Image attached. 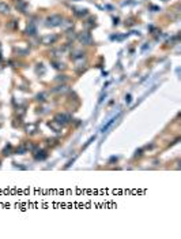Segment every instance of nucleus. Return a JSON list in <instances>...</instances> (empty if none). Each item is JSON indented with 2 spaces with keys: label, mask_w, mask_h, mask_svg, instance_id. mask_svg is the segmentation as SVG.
Returning a JSON list of instances; mask_svg holds the SVG:
<instances>
[{
  "label": "nucleus",
  "mask_w": 181,
  "mask_h": 239,
  "mask_svg": "<svg viewBox=\"0 0 181 239\" xmlns=\"http://www.w3.org/2000/svg\"><path fill=\"white\" fill-rule=\"evenodd\" d=\"M63 22V17L61 15H59V14H55V15H50L46 18L45 21V26L46 27H57L60 26Z\"/></svg>",
  "instance_id": "obj_1"
},
{
  "label": "nucleus",
  "mask_w": 181,
  "mask_h": 239,
  "mask_svg": "<svg viewBox=\"0 0 181 239\" xmlns=\"http://www.w3.org/2000/svg\"><path fill=\"white\" fill-rule=\"evenodd\" d=\"M78 38H79V41L83 45H91L93 44V38H91V34L88 32H82L78 36Z\"/></svg>",
  "instance_id": "obj_2"
},
{
  "label": "nucleus",
  "mask_w": 181,
  "mask_h": 239,
  "mask_svg": "<svg viewBox=\"0 0 181 239\" xmlns=\"http://www.w3.org/2000/svg\"><path fill=\"white\" fill-rule=\"evenodd\" d=\"M59 37L55 36V34H48V36H44L41 38V42L44 44V45H50V44H55L56 41H57Z\"/></svg>",
  "instance_id": "obj_3"
},
{
  "label": "nucleus",
  "mask_w": 181,
  "mask_h": 239,
  "mask_svg": "<svg viewBox=\"0 0 181 239\" xmlns=\"http://www.w3.org/2000/svg\"><path fill=\"white\" fill-rule=\"evenodd\" d=\"M55 122L59 123L60 126H64L66 123L70 122V116H67L64 113H57V115L55 116Z\"/></svg>",
  "instance_id": "obj_4"
},
{
  "label": "nucleus",
  "mask_w": 181,
  "mask_h": 239,
  "mask_svg": "<svg viewBox=\"0 0 181 239\" xmlns=\"http://www.w3.org/2000/svg\"><path fill=\"white\" fill-rule=\"evenodd\" d=\"M26 34L27 36H35L37 34V27H35L34 22H29L27 29H26Z\"/></svg>",
  "instance_id": "obj_5"
},
{
  "label": "nucleus",
  "mask_w": 181,
  "mask_h": 239,
  "mask_svg": "<svg viewBox=\"0 0 181 239\" xmlns=\"http://www.w3.org/2000/svg\"><path fill=\"white\" fill-rule=\"evenodd\" d=\"M15 6H17V10L22 11V13H26V10H27V3H25L23 0H17V1H15Z\"/></svg>",
  "instance_id": "obj_6"
},
{
  "label": "nucleus",
  "mask_w": 181,
  "mask_h": 239,
  "mask_svg": "<svg viewBox=\"0 0 181 239\" xmlns=\"http://www.w3.org/2000/svg\"><path fill=\"white\" fill-rule=\"evenodd\" d=\"M119 117H120V113H119V115H117V116H113V117H112V119H111V120H108V123H106L105 126L102 127V130H101L102 133H106V131H108V129H109V127H111L112 124H113V123H115L116 120L119 119Z\"/></svg>",
  "instance_id": "obj_7"
},
{
  "label": "nucleus",
  "mask_w": 181,
  "mask_h": 239,
  "mask_svg": "<svg viewBox=\"0 0 181 239\" xmlns=\"http://www.w3.org/2000/svg\"><path fill=\"white\" fill-rule=\"evenodd\" d=\"M68 90V88L67 85H59L56 86L55 89H52V93H56V94H60V93H64V92Z\"/></svg>",
  "instance_id": "obj_8"
},
{
  "label": "nucleus",
  "mask_w": 181,
  "mask_h": 239,
  "mask_svg": "<svg viewBox=\"0 0 181 239\" xmlns=\"http://www.w3.org/2000/svg\"><path fill=\"white\" fill-rule=\"evenodd\" d=\"M83 58H84V53L82 52V51H75L74 53L71 55V59H72V60H75V62H76V60H79V59H83Z\"/></svg>",
  "instance_id": "obj_9"
},
{
  "label": "nucleus",
  "mask_w": 181,
  "mask_h": 239,
  "mask_svg": "<svg viewBox=\"0 0 181 239\" xmlns=\"http://www.w3.org/2000/svg\"><path fill=\"white\" fill-rule=\"evenodd\" d=\"M0 13L1 14H8L10 13V6L7 4V3L0 1Z\"/></svg>",
  "instance_id": "obj_10"
},
{
  "label": "nucleus",
  "mask_w": 181,
  "mask_h": 239,
  "mask_svg": "<svg viewBox=\"0 0 181 239\" xmlns=\"http://www.w3.org/2000/svg\"><path fill=\"white\" fill-rule=\"evenodd\" d=\"M48 124H49V127H52V129L56 131V133H60V131H61V126H60L59 123H56L55 120H53V122H49Z\"/></svg>",
  "instance_id": "obj_11"
},
{
  "label": "nucleus",
  "mask_w": 181,
  "mask_h": 239,
  "mask_svg": "<svg viewBox=\"0 0 181 239\" xmlns=\"http://www.w3.org/2000/svg\"><path fill=\"white\" fill-rule=\"evenodd\" d=\"M87 8H82V10H76L75 11V15L76 17H79V18H82V17H86L87 15Z\"/></svg>",
  "instance_id": "obj_12"
},
{
  "label": "nucleus",
  "mask_w": 181,
  "mask_h": 239,
  "mask_svg": "<svg viewBox=\"0 0 181 239\" xmlns=\"http://www.w3.org/2000/svg\"><path fill=\"white\" fill-rule=\"evenodd\" d=\"M52 64H53V67L57 68V70H64V68H66V66H64V64L60 63V62H56V60H53Z\"/></svg>",
  "instance_id": "obj_13"
},
{
  "label": "nucleus",
  "mask_w": 181,
  "mask_h": 239,
  "mask_svg": "<svg viewBox=\"0 0 181 239\" xmlns=\"http://www.w3.org/2000/svg\"><path fill=\"white\" fill-rule=\"evenodd\" d=\"M44 158H46V153L44 150H41V152H38V154H35V160H44Z\"/></svg>",
  "instance_id": "obj_14"
},
{
  "label": "nucleus",
  "mask_w": 181,
  "mask_h": 239,
  "mask_svg": "<svg viewBox=\"0 0 181 239\" xmlns=\"http://www.w3.org/2000/svg\"><path fill=\"white\" fill-rule=\"evenodd\" d=\"M46 94L45 93H40V94H37V101H41V103H44V101H46Z\"/></svg>",
  "instance_id": "obj_15"
},
{
  "label": "nucleus",
  "mask_w": 181,
  "mask_h": 239,
  "mask_svg": "<svg viewBox=\"0 0 181 239\" xmlns=\"http://www.w3.org/2000/svg\"><path fill=\"white\" fill-rule=\"evenodd\" d=\"M60 26H63V27H64V29H66V27H72V26H74V23L71 22L70 19H67V21H66V23H64V22H61V25H60Z\"/></svg>",
  "instance_id": "obj_16"
},
{
  "label": "nucleus",
  "mask_w": 181,
  "mask_h": 239,
  "mask_svg": "<svg viewBox=\"0 0 181 239\" xmlns=\"http://www.w3.org/2000/svg\"><path fill=\"white\" fill-rule=\"evenodd\" d=\"M17 153L18 154H25L26 153V148H25V146H21L19 149H17Z\"/></svg>",
  "instance_id": "obj_17"
},
{
  "label": "nucleus",
  "mask_w": 181,
  "mask_h": 239,
  "mask_svg": "<svg viewBox=\"0 0 181 239\" xmlns=\"http://www.w3.org/2000/svg\"><path fill=\"white\" fill-rule=\"evenodd\" d=\"M66 79H67L66 75H59V77L56 78V81H57V82H64Z\"/></svg>",
  "instance_id": "obj_18"
},
{
  "label": "nucleus",
  "mask_w": 181,
  "mask_h": 239,
  "mask_svg": "<svg viewBox=\"0 0 181 239\" xmlns=\"http://www.w3.org/2000/svg\"><path fill=\"white\" fill-rule=\"evenodd\" d=\"M131 101H132V97H131V94H127V96H125V103L129 104Z\"/></svg>",
  "instance_id": "obj_19"
},
{
  "label": "nucleus",
  "mask_w": 181,
  "mask_h": 239,
  "mask_svg": "<svg viewBox=\"0 0 181 239\" xmlns=\"http://www.w3.org/2000/svg\"><path fill=\"white\" fill-rule=\"evenodd\" d=\"M94 140H95V135H94V137H91V138H90V140H88L87 142H86V145H84L83 148H86V146H87V145H90V144H91V142H93Z\"/></svg>",
  "instance_id": "obj_20"
},
{
  "label": "nucleus",
  "mask_w": 181,
  "mask_h": 239,
  "mask_svg": "<svg viewBox=\"0 0 181 239\" xmlns=\"http://www.w3.org/2000/svg\"><path fill=\"white\" fill-rule=\"evenodd\" d=\"M165 1H166V0H165Z\"/></svg>",
  "instance_id": "obj_21"
}]
</instances>
